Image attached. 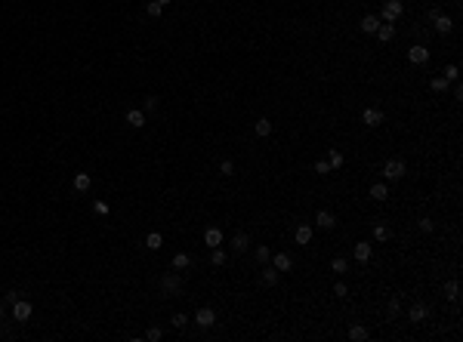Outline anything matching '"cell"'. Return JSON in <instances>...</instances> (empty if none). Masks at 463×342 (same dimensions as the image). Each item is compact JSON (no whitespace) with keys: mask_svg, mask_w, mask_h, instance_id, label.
<instances>
[{"mask_svg":"<svg viewBox=\"0 0 463 342\" xmlns=\"http://www.w3.org/2000/svg\"><path fill=\"white\" fill-rule=\"evenodd\" d=\"M404 13V3L401 0H383V9H380V22H386V25H396Z\"/></svg>","mask_w":463,"mask_h":342,"instance_id":"obj_1","label":"cell"},{"mask_svg":"<svg viewBox=\"0 0 463 342\" xmlns=\"http://www.w3.org/2000/svg\"><path fill=\"white\" fill-rule=\"evenodd\" d=\"M404 173H408V167H404L401 157H392V161L383 164V179L386 182H398V179H404Z\"/></svg>","mask_w":463,"mask_h":342,"instance_id":"obj_2","label":"cell"},{"mask_svg":"<svg viewBox=\"0 0 463 342\" xmlns=\"http://www.w3.org/2000/svg\"><path fill=\"white\" fill-rule=\"evenodd\" d=\"M408 59L414 65H426L430 62V47H423V43H414V47L408 50Z\"/></svg>","mask_w":463,"mask_h":342,"instance_id":"obj_3","label":"cell"},{"mask_svg":"<svg viewBox=\"0 0 463 342\" xmlns=\"http://www.w3.org/2000/svg\"><path fill=\"white\" fill-rule=\"evenodd\" d=\"M31 312H34V305H31L28 299H25V296H22V299H19V302L13 305V317H16V321H22V324H25L28 317H31Z\"/></svg>","mask_w":463,"mask_h":342,"instance_id":"obj_4","label":"cell"},{"mask_svg":"<svg viewBox=\"0 0 463 342\" xmlns=\"http://www.w3.org/2000/svg\"><path fill=\"white\" fill-rule=\"evenodd\" d=\"M195 324L204 327V330H207V327H213V324H216V312L204 305V309H198V314H195Z\"/></svg>","mask_w":463,"mask_h":342,"instance_id":"obj_5","label":"cell"},{"mask_svg":"<svg viewBox=\"0 0 463 342\" xmlns=\"http://www.w3.org/2000/svg\"><path fill=\"white\" fill-rule=\"evenodd\" d=\"M315 225H318V228H324V231H331V228H337V216H333L331 210H318Z\"/></svg>","mask_w":463,"mask_h":342,"instance_id":"obj_6","label":"cell"},{"mask_svg":"<svg viewBox=\"0 0 463 342\" xmlns=\"http://www.w3.org/2000/svg\"><path fill=\"white\" fill-rule=\"evenodd\" d=\"M179 287H182V281H179L176 271H173V275L167 271V275L161 278V290H164V293H179Z\"/></svg>","mask_w":463,"mask_h":342,"instance_id":"obj_7","label":"cell"},{"mask_svg":"<svg viewBox=\"0 0 463 342\" xmlns=\"http://www.w3.org/2000/svg\"><path fill=\"white\" fill-rule=\"evenodd\" d=\"M362 120L367 123L370 130H374V127H380V123H383V111H380V108H364V111H362Z\"/></svg>","mask_w":463,"mask_h":342,"instance_id":"obj_8","label":"cell"},{"mask_svg":"<svg viewBox=\"0 0 463 342\" xmlns=\"http://www.w3.org/2000/svg\"><path fill=\"white\" fill-rule=\"evenodd\" d=\"M426 314H430V312H426V305H423V302H414L411 309H408V321H411V324H423Z\"/></svg>","mask_w":463,"mask_h":342,"instance_id":"obj_9","label":"cell"},{"mask_svg":"<svg viewBox=\"0 0 463 342\" xmlns=\"http://www.w3.org/2000/svg\"><path fill=\"white\" fill-rule=\"evenodd\" d=\"M272 265H275L278 271H291V268H294V256H291V253H275V256H272Z\"/></svg>","mask_w":463,"mask_h":342,"instance_id":"obj_10","label":"cell"},{"mask_svg":"<svg viewBox=\"0 0 463 342\" xmlns=\"http://www.w3.org/2000/svg\"><path fill=\"white\" fill-rule=\"evenodd\" d=\"M127 123H130L133 130H142V127H145V111H142V108L127 111Z\"/></svg>","mask_w":463,"mask_h":342,"instance_id":"obj_11","label":"cell"},{"mask_svg":"<svg viewBox=\"0 0 463 342\" xmlns=\"http://www.w3.org/2000/svg\"><path fill=\"white\" fill-rule=\"evenodd\" d=\"M370 253H374V247H370L367 241H358L355 250H352V256H355L358 262H370Z\"/></svg>","mask_w":463,"mask_h":342,"instance_id":"obj_12","label":"cell"},{"mask_svg":"<svg viewBox=\"0 0 463 342\" xmlns=\"http://www.w3.org/2000/svg\"><path fill=\"white\" fill-rule=\"evenodd\" d=\"M432 22H435V31H438V34H451V31H454V19H451V16H442V13H438Z\"/></svg>","mask_w":463,"mask_h":342,"instance_id":"obj_13","label":"cell"},{"mask_svg":"<svg viewBox=\"0 0 463 342\" xmlns=\"http://www.w3.org/2000/svg\"><path fill=\"white\" fill-rule=\"evenodd\" d=\"M189 265H192V256L189 253H173V262H170L173 271H185Z\"/></svg>","mask_w":463,"mask_h":342,"instance_id":"obj_14","label":"cell"},{"mask_svg":"<svg viewBox=\"0 0 463 342\" xmlns=\"http://www.w3.org/2000/svg\"><path fill=\"white\" fill-rule=\"evenodd\" d=\"M204 244L207 247H223V231H219V228H207L204 231Z\"/></svg>","mask_w":463,"mask_h":342,"instance_id":"obj_15","label":"cell"},{"mask_svg":"<svg viewBox=\"0 0 463 342\" xmlns=\"http://www.w3.org/2000/svg\"><path fill=\"white\" fill-rule=\"evenodd\" d=\"M358 28H362L364 34H374L380 28V16H362V22H358Z\"/></svg>","mask_w":463,"mask_h":342,"instance_id":"obj_16","label":"cell"},{"mask_svg":"<svg viewBox=\"0 0 463 342\" xmlns=\"http://www.w3.org/2000/svg\"><path fill=\"white\" fill-rule=\"evenodd\" d=\"M74 191H90V185H93V176L90 173H74Z\"/></svg>","mask_w":463,"mask_h":342,"instance_id":"obj_17","label":"cell"},{"mask_svg":"<svg viewBox=\"0 0 463 342\" xmlns=\"http://www.w3.org/2000/svg\"><path fill=\"white\" fill-rule=\"evenodd\" d=\"M370 198L374 200H386L389 198V185L386 182H374V185H370Z\"/></svg>","mask_w":463,"mask_h":342,"instance_id":"obj_18","label":"cell"},{"mask_svg":"<svg viewBox=\"0 0 463 342\" xmlns=\"http://www.w3.org/2000/svg\"><path fill=\"white\" fill-rule=\"evenodd\" d=\"M247 247H250V237H247L244 231H238L235 237H232V250H235V253H244Z\"/></svg>","mask_w":463,"mask_h":342,"instance_id":"obj_19","label":"cell"},{"mask_svg":"<svg viewBox=\"0 0 463 342\" xmlns=\"http://www.w3.org/2000/svg\"><path fill=\"white\" fill-rule=\"evenodd\" d=\"M374 34H377V37L383 40V43H389L392 37H396V25H386V22H380V28H377Z\"/></svg>","mask_w":463,"mask_h":342,"instance_id":"obj_20","label":"cell"},{"mask_svg":"<svg viewBox=\"0 0 463 342\" xmlns=\"http://www.w3.org/2000/svg\"><path fill=\"white\" fill-rule=\"evenodd\" d=\"M442 293H445V299H448V302H457V299H460V284H457V281H448Z\"/></svg>","mask_w":463,"mask_h":342,"instance_id":"obj_21","label":"cell"},{"mask_svg":"<svg viewBox=\"0 0 463 342\" xmlns=\"http://www.w3.org/2000/svg\"><path fill=\"white\" fill-rule=\"evenodd\" d=\"M312 241V225H297V244L306 247Z\"/></svg>","mask_w":463,"mask_h":342,"instance_id":"obj_22","label":"cell"},{"mask_svg":"<svg viewBox=\"0 0 463 342\" xmlns=\"http://www.w3.org/2000/svg\"><path fill=\"white\" fill-rule=\"evenodd\" d=\"M253 130H257V136H263V139H265V136H272V120H269V117H260L257 123H253Z\"/></svg>","mask_w":463,"mask_h":342,"instance_id":"obj_23","label":"cell"},{"mask_svg":"<svg viewBox=\"0 0 463 342\" xmlns=\"http://www.w3.org/2000/svg\"><path fill=\"white\" fill-rule=\"evenodd\" d=\"M328 164H331V170H340L346 164V157L337 151V148H331V151H328Z\"/></svg>","mask_w":463,"mask_h":342,"instance_id":"obj_24","label":"cell"},{"mask_svg":"<svg viewBox=\"0 0 463 342\" xmlns=\"http://www.w3.org/2000/svg\"><path fill=\"white\" fill-rule=\"evenodd\" d=\"M161 244H164L161 231H148V234H145V247H148V250H161Z\"/></svg>","mask_w":463,"mask_h":342,"instance_id":"obj_25","label":"cell"},{"mask_svg":"<svg viewBox=\"0 0 463 342\" xmlns=\"http://www.w3.org/2000/svg\"><path fill=\"white\" fill-rule=\"evenodd\" d=\"M278 278H281V271H278L275 265H269V268L263 271V284H269V287H272V284H278Z\"/></svg>","mask_w":463,"mask_h":342,"instance_id":"obj_26","label":"cell"},{"mask_svg":"<svg viewBox=\"0 0 463 342\" xmlns=\"http://www.w3.org/2000/svg\"><path fill=\"white\" fill-rule=\"evenodd\" d=\"M210 262H213L216 268H219V265H226V262H229V253H226V250H219V247H213V253H210Z\"/></svg>","mask_w":463,"mask_h":342,"instance_id":"obj_27","label":"cell"},{"mask_svg":"<svg viewBox=\"0 0 463 342\" xmlns=\"http://www.w3.org/2000/svg\"><path fill=\"white\" fill-rule=\"evenodd\" d=\"M367 336H370V333H367L364 327H349V339H352V342H364Z\"/></svg>","mask_w":463,"mask_h":342,"instance_id":"obj_28","label":"cell"},{"mask_svg":"<svg viewBox=\"0 0 463 342\" xmlns=\"http://www.w3.org/2000/svg\"><path fill=\"white\" fill-rule=\"evenodd\" d=\"M386 312H389V317H398L401 314V299H398V296H392V299H389Z\"/></svg>","mask_w":463,"mask_h":342,"instance_id":"obj_29","label":"cell"},{"mask_svg":"<svg viewBox=\"0 0 463 342\" xmlns=\"http://www.w3.org/2000/svg\"><path fill=\"white\" fill-rule=\"evenodd\" d=\"M253 256H257V262H269L272 259V250L265 247V244H260L257 250H253Z\"/></svg>","mask_w":463,"mask_h":342,"instance_id":"obj_30","label":"cell"},{"mask_svg":"<svg viewBox=\"0 0 463 342\" xmlns=\"http://www.w3.org/2000/svg\"><path fill=\"white\" fill-rule=\"evenodd\" d=\"M145 13H148V16H152V19H158L161 13H164V6H161V3H158V0H148V3H145Z\"/></svg>","mask_w":463,"mask_h":342,"instance_id":"obj_31","label":"cell"},{"mask_svg":"<svg viewBox=\"0 0 463 342\" xmlns=\"http://www.w3.org/2000/svg\"><path fill=\"white\" fill-rule=\"evenodd\" d=\"M448 84L451 81H445V77H432V81H430V86L435 89V93H448Z\"/></svg>","mask_w":463,"mask_h":342,"instance_id":"obj_32","label":"cell"},{"mask_svg":"<svg viewBox=\"0 0 463 342\" xmlns=\"http://www.w3.org/2000/svg\"><path fill=\"white\" fill-rule=\"evenodd\" d=\"M93 213H96V216H108V213H111V207H108L105 200H93Z\"/></svg>","mask_w":463,"mask_h":342,"instance_id":"obj_33","label":"cell"},{"mask_svg":"<svg viewBox=\"0 0 463 342\" xmlns=\"http://www.w3.org/2000/svg\"><path fill=\"white\" fill-rule=\"evenodd\" d=\"M457 77H460V68H457L454 62H451V65L445 68V81H457Z\"/></svg>","mask_w":463,"mask_h":342,"instance_id":"obj_34","label":"cell"},{"mask_svg":"<svg viewBox=\"0 0 463 342\" xmlns=\"http://www.w3.org/2000/svg\"><path fill=\"white\" fill-rule=\"evenodd\" d=\"M374 241H389V228L386 225H377L374 228Z\"/></svg>","mask_w":463,"mask_h":342,"instance_id":"obj_35","label":"cell"},{"mask_svg":"<svg viewBox=\"0 0 463 342\" xmlns=\"http://www.w3.org/2000/svg\"><path fill=\"white\" fill-rule=\"evenodd\" d=\"M219 173H223V176H235V164H232L229 157H226V161L219 164Z\"/></svg>","mask_w":463,"mask_h":342,"instance_id":"obj_36","label":"cell"},{"mask_svg":"<svg viewBox=\"0 0 463 342\" xmlns=\"http://www.w3.org/2000/svg\"><path fill=\"white\" fill-rule=\"evenodd\" d=\"M161 336H164V330H161V327H148V333H145V339H148V342H158Z\"/></svg>","mask_w":463,"mask_h":342,"instance_id":"obj_37","label":"cell"},{"mask_svg":"<svg viewBox=\"0 0 463 342\" xmlns=\"http://www.w3.org/2000/svg\"><path fill=\"white\" fill-rule=\"evenodd\" d=\"M331 268L337 271V275H346V259H343V256H337V259L331 262Z\"/></svg>","mask_w":463,"mask_h":342,"instance_id":"obj_38","label":"cell"},{"mask_svg":"<svg viewBox=\"0 0 463 342\" xmlns=\"http://www.w3.org/2000/svg\"><path fill=\"white\" fill-rule=\"evenodd\" d=\"M417 228H420L423 234H430L432 228H435V222H432V219H420V222H417Z\"/></svg>","mask_w":463,"mask_h":342,"instance_id":"obj_39","label":"cell"},{"mask_svg":"<svg viewBox=\"0 0 463 342\" xmlns=\"http://www.w3.org/2000/svg\"><path fill=\"white\" fill-rule=\"evenodd\" d=\"M185 324H189V317H185V314H173V327H176V330H182Z\"/></svg>","mask_w":463,"mask_h":342,"instance_id":"obj_40","label":"cell"},{"mask_svg":"<svg viewBox=\"0 0 463 342\" xmlns=\"http://www.w3.org/2000/svg\"><path fill=\"white\" fill-rule=\"evenodd\" d=\"M315 173H321V176L331 173V164H328V161H315Z\"/></svg>","mask_w":463,"mask_h":342,"instance_id":"obj_41","label":"cell"},{"mask_svg":"<svg viewBox=\"0 0 463 342\" xmlns=\"http://www.w3.org/2000/svg\"><path fill=\"white\" fill-rule=\"evenodd\" d=\"M19 299H22V293H19V290H9V293H6V302H9V305H16Z\"/></svg>","mask_w":463,"mask_h":342,"instance_id":"obj_42","label":"cell"},{"mask_svg":"<svg viewBox=\"0 0 463 342\" xmlns=\"http://www.w3.org/2000/svg\"><path fill=\"white\" fill-rule=\"evenodd\" d=\"M155 108H158V99H155V96H148V99H145V105H142V111H155Z\"/></svg>","mask_w":463,"mask_h":342,"instance_id":"obj_43","label":"cell"},{"mask_svg":"<svg viewBox=\"0 0 463 342\" xmlns=\"http://www.w3.org/2000/svg\"><path fill=\"white\" fill-rule=\"evenodd\" d=\"M333 293H337V296H340V299H346V296H349V290H346V284H343V281L337 284V287H333Z\"/></svg>","mask_w":463,"mask_h":342,"instance_id":"obj_44","label":"cell"},{"mask_svg":"<svg viewBox=\"0 0 463 342\" xmlns=\"http://www.w3.org/2000/svg\"><path fill=\"white\" fill-rule=\"evenodd\" d=\"M158 3H161V6H170V3H173V0H158Z\"/></svg>","mask_w":463,"mask_h":342,"instance_id":"obj_45","label":"cell"},{"mask_svg":"<svg viewBox=\"0 0 463 342\" xmlns=\"http://www.w3.org/2000/svg\"><path fill=\"white\" fill-rule=\"evenodd\" d=\"M0 317H3V305H0Z\"/></svg>","mask_w":463,"mask_h":342,"instance_id":"obj_46","label":"cell"}]
</instances>
